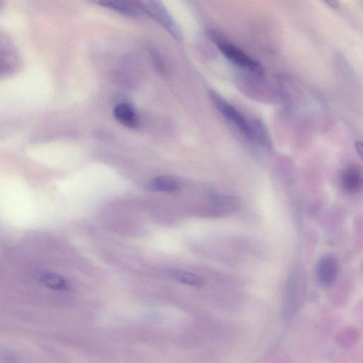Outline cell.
Listing matches in <instances>:
<instances>
[{"instance_id": "1", "label": "cell", "mask_w": 363, "mask_h": 363, "mask_svg": "<svg viewBox=\"0 0 363 363\" xmlns=\"http://www.w3.org/2000/svg\"><path fill=\"white\" fill-rule=\"evenodd\" d=\"M209 98L223 117L247 139L262 145H269L265 133L259 125L250 121L233 105L214 91H209Z\"/></svg>"}, {"instance_id": "2", "label": "cell", "mask_w": 363, "mask_h": 363, "mask_svg": "<svg viewBox=\"0 0 363 363\" xmlns=\"http://www.w3.org/2000/svg\"><path fill=\"white\" fill-rule=\"evenodd\" d=\"M211 36L219 50L230 62L257 74H262L264 72L262 65L240 48L225 40L217 33H213Z\"/></svg>"}, {"instance_id": "3", "label": "cell", "mask_w": 363, "mask_h": 363, "mask_svg": "<svg viewBox=\"0 0 363 363\" xmlns=\"http://www.w3.org/2000/svg\"><path fill=\"white\" fill-rule=\"evenodd\" d=\"M304 293L303 279L299 273L292 274L288 281L282 305V318L290 321L299 309Z\"/></svg>"}, {"instance_id": "4", "label": "cell", "mask_w": 363, "mask_h": 363, "mask_svg": "<svg viewBox=\"0 0 363 363\" xmlns=\"http://www.w3.org/2000/svg\"><path fill=\"white\" fill-rule=\"evenodd\" d=\"M143 12L150 15L162 25L174 38L180 39L181 31L167 9L160 1H150L138 3Z\"/></svg>"}, {"instance_id": "5", "label": "cell", "mask_w": 363, "mask_h": 363, "mask_svg": "<svg viewBox=\"0 0 363 363\" xmlns=\"http://www.w3.org/2000/svg\"><path fill=\"white\" fill-rule=\"evenodd\" d=\"M339 272L337 259L332 255L323 256L318 262L316 274L320 283L326 287L331 286L335 282Z\"/></svg>"}, {"instance_id": "6", "label": "cell", "mask_w": 363, "mask_h": 363, "mask_svg": "<svg viewBox=\"0 0 363 363\" xmlns=\"http://www.w3.org/2000/svg\"><path fill=\"white\" fill-rule=\"evenodd\" d=\"M362 174L361 170L356 167L345 169L340 177V185L342 190L349 194L357 193L362 186Z\"/></svg>"}, {"instance_id": "7", "label": "cell", "mask_w": 363, "mask_h": 363, "mask_svg": "<svg viewBox=\"0 0 363 363\" xmlns=\"http://www.w3.org/2000/svg\"><path fill=\"white\" fill-rule=\"evenodd\" d=\"M114 118L122 125L135 128L138 125V117L134 108L128 103H120L113 109Z\"/></svg>"}, {"instance_id": "8", "label": "cell", "mask_w": 363, "mask_h": 363, "mask_svg": "<svg viewBox=\"0 0 363 363\" xmlns=\"http://www.w3.org/2000/svg\"><path fill=\"white\" fill-rule=\"evenodd\" d=\"M103 6L130 16H141L143 11L138 3L125 1H104L99 2Z\"/></svg>"}, {"instance_id": "9", "label": "cell", "mask_w": 363, "mask_h": 363, "mask_svg": "<svg viewBox=\"0 0 363 363\" xmlns=\"http://www.w3.org/2000/svg\"><path fill=\"white\" fill-rule=\"evenodd\" d=\"M150 189L158 191L170 192L179 187L178 182L171 176H160L152 179L147 184Z\"/></svg>"}, {"instance_id": "10", "label": "cell", "mask_w": 363, "mask_h": 363, "mask_svg": "<svg viewBox=\"0 0 363 363\" xmlns=\"http://www.w3.org/2000/svg\"><path fill=\"white\" fill-rule=\"evenodd\" d=\"M171 277L179 282L192 286L199 287L203 284L202 279L196 274L184 270H173Z\"/></svg>"}, {"instance_id": "11", "label": "cell", "mask_w": 363, "mask_h": 363, "mask_svg": "<svg viewBox=\"0 0 363 363\" xmlns=\"http://www.w3.org/2000/svg\"><path fill=\"white\" fill-rule=\"evenodd\" d=\"M43 281L48 286L56 290H66L69 288L67 281L57 274H48L44 275Z\"/></svg>"}, {"instance_id": "12", "label": "cell", "mask_w": 363, "mask_h": 363, "mask_svg": "<svg viewBox=\"0 0 363 363\" xmlns=\"http://www.w3.org/2000/svg\"><path fill=\"white\" fill-rule=\"evenodd\" d=\"M0 363H21V359L13 350L0 347Z\"/></svg>"}, {"instance_id": "13", "label": "cell", "mask_w": 363, "mask_h": 363, "mask_svg": "<svg viewBox=\"0 0 363 363\" xmlns=\"http://www.w3.org/2000/svg\"><path fill=\"white\" fill-rule=\"evenodd\" d=\"M13 69V64L7 57L0 55V76L9 74Z\"/></svg>"}, {"instance_id": "14", "label": "cell", "mask_w": 363, "mask_h": 363, "mask_svg": "<svg viewBox=\"0 0 363 363\" xmlns=\"http://www.w3.org/2000/svg\"><path fill=\"white\" fill-rule=\"evenodd\" d=\"M356 149L359 155L362 156V143L360 142L356 143Z\"/></svg>"}]
</instances>
